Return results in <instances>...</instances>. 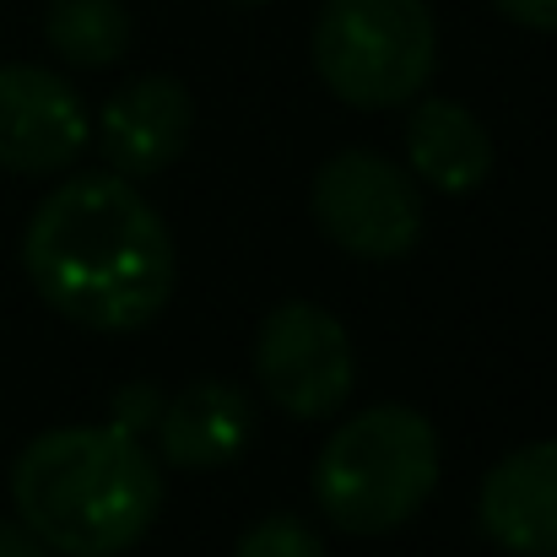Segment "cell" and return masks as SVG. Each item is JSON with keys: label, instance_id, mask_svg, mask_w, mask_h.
<instances>
[{"label": "cell", "instance_id": "cell-1", "mask_svg": "<svg viewBox=\"0 0 557 557\" xmlns=\"http://www.w3.org/2000/svg\"><path fill=\"white\" fill-rule=\"evenodd\" d=\"M22 265L38 298L103 336L152 325L174 298V233L125 174H71L38 200L22 233Z\"/></svg>", "mask_w": 557, "mask_h": 557}, {"label": "cell", "instance_id": "cell-2", "mask_svg": "<svg viewBox=\"0 0 557 557\" xmlns=\"http://www.w3.org/2000/svg\"><path fill=\"white\" fill-rule=\"evenodd\" d=\"M11 504L54 553L120 557L152 531L163 509V471L141 438L114 422L49 428L11 460Z\"/></svg>", "mask_w": 557, "mask_h": 557}, {"label": "cell", "instance_id": "cell-3", "mask_svg": "<svg viewBox=\"0 0 557 557\" xmlns=\"http://www.w3.org/2000/svg\"><path fill=\"white\" fill-rule=\"evenodd\" d=\"M438 487V433L417 406L347 417L314 460V504L347 536H389Z\"/></svg>", "mask_w": 557, "mask_h": 557}, {"label": "cell", "instance_id": "cell-4", "mask_svg": "<svg viewBox=\"0 0 557 557\" xmlns=\"http://www.w3.org/2000/svg\"><path fill=\"white\" fill-rule=\"evenodd\" d=\"M438 60L428 0H325L314 22V71L352 109L411 103Z\"/></svg>", "mask_w": 557, "mask_h": 557}, {"label": "cell", "instance_id": "cell-5", "mask_svg": "<svg viewBox=\"0 0 557 557\" xmlns=\"http://www.w3.org/2000/svg\"><path fill=\"white\" fill-rule=\"evenodd\" d=\"M255 379L265 400L298 422L336 417L352 395L358 358L347 342V325L320 304H276L255 331Z\"/></svg>", "mask_w": 557, "mask_h": 557}, {"label": "cell", "instance_id": "cell-6", "mask_svg": "<svg viewBox=\"0 0 557 557\" xmlns=\"http://www.w3.org/2000/svg\"><path fill=\"white\" fill-rule=\"evenodd\" d=\"M309 206H314L320 233L358 260H400L422 238L417 180L400 163L363 152V147L320 163Z\"/></svg>", "mask_w": 557, "mask_h": 557}, {"label": "cell", "instance_id": "cell-7", "mask_svg": "<svg viewBox=\"0 0 557 557\" xmlns=\"http://www.w3.org/2000/svg\"><path fill=\"white\" fill-rule=\"evenodd\" d=\"M92 136L82 92L44 65H0V169L22 180L65 174Z\"/></svg>", "mask_w": 557, "mask_h": 557}, {"label": "cell", "instance_id": "cell-8", "mask_svg": "<svg viewBox=\"0 0 557 557\" xmlns=\"http://www.w3.org/2000/svg\"><path fill=\"white\" fill-rule=\"evenodd\" d=\"M189 136H195V98L174 76H136L98 114L103 158L125 180H152L174 169L185 158Z\"/></svg>", "mask_w": 557, "mask_h": 557}, {"label": "cell", "instance_id": "cell-9", "mask_svg": "<svg viewBox=\"0 0 557 557\" xmlns=\"http://www.w3.org/2000/svg\"><path fill=\"white\" fill-rule=\"evenodd\" d=\"M476 525L509 557H557V438L504 455L482 476Z\"/></svg>", "mask_w": 557, "mask_h": 557}, {"label": "cell", "instance_id": "cell-10", "mask_svg": "<svg viewBox=\"0 0 557 557\" xmlns=\"http://www.w3.org/2000/svg\"><path fill=\"white\" fill-rule=\"evenodd\" d=\"M255 438V400L233 379H195L158 417V449L180 471H222Z\"/></svg>", "mask_w": 557, "mask_h": 557}, {"label": "cell", "instance_id": "cell-11", "mask_svg": "<svg viewBox=\"0 0 557 557\" xmlns=\"http://www.w3.org/2000/svg\"><path fill=\"white\" fill-rule=\"evenodd\" d=\"M406 158H411V174L438 195H471L493 174V136L466 103L422 98L406 120Z\"/></svg>", "mask_w": 557, "mask_h": 557}, {"label": "cell", "instance_id": "cell-12", "mask_svg": "<svg viewBox=\"0 0 557 557\" xmlns=\"http://www.w3.org/2000/svg\"><path fill=\"white\" fill-rule=\"evenodd\" d=\"M44 38L65 65L103 71L131 49V11L120 0H49Z\"/></svg>", "mask_w": 557, "mask_h": 557}, {"label": "cell", "instance_id": "cell-13", "mask_svg": "<svg viewBox=\"0 0 557 557\" xmlns=\"http://www.w3.org/2000/svg\"><path fill=\"white\" fill-rule=\"evenodd\" d=\"M233 557H325V542L298 515H265V520H255L238 536Z\"/></svg>", "mask_w": 557, "mask_h": 557}, {"label": "cell", "instance_id": "cell-14", "mask_svg": "<svg viewBox=\"0 0 557 557\" xmlns=\"http://www.w3.org/2000/svg\"><path fill=\"white\" fill-rule=\"evenodd\" d=\"M158 417H163L158 384H125V389H114V428L120 433L141 438L147 428H158Z\"/></svg>", "mask_w": 557, "mask_h": 557}, {"label": "cell", "instance_id": "cell-15", "mask_svg": "<svg viewBox=\"0 0 557 557\" xmlns=\"http://www.w3.org/2000/svg\"><path fill=\"white\" fill-rule=\"evenodd\" d=\"M515 27H531V33H557V0H493Z\"/></svg>", "mask_w": 557, "mask_h": 557}, {"label": "cell", "instance_id": "cell-16", "mask_svg": "<svg viewBox=\"0 0 557 557\" xmlns=\"http://www.w3.org/2000/svg\"><path fill=\"white\" fill-rule=\"evenodd\" d=\"M0 557H54L27 525H11V520H0Z\"/></svg>", "mask_w": 557, "mask_h": 557}, {"label": "cell", "instance_id": "cell-17", "mask_svg": "<svg viewBox=\"0 0 557 557\" xmlns=\"http://www.w3.org/2000/svg\"><path fill=\"white\" fill-rule=\"evenodd\" d=\"M227 5H271V0H227Z\"/></svg>", "mask_w": 557, "mask_h": 557}]
</instances>
